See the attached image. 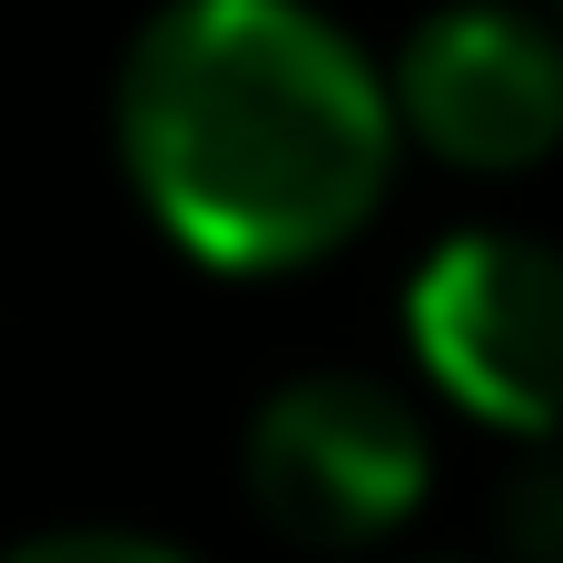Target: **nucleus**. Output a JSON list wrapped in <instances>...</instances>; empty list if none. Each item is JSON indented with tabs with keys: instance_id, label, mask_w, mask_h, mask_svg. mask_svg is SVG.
<instances>
[{
	"instance_id": "obj_1",
	"label": "nucleus",
	"mask_w": 563,
	"mask_h": 563,
	"mask_svg": "<svg viewBox=\"0 0 563 563\" xmlns=\"http://www.w3.org/2000/svg\"><path fill=\"white\" fill-rule=\"evenodd\" d=\"M119 168L218 277L336 257L396 178L386 69L307 0H158L119 59Z\"/></svg>"
},
{
	"instance_id": "obj_2",
	"label": "nucleus",
	"mask_w": 563,
	"mask_h": 563,
	"mask_svg": "<svg viewBox=\"0 0 563 563\" xmlns=\"http://www.w3.org/2000/svg\"><path fill=\"white\" fill-rule=\"evenodd\" d=\"M416 366L495 435L563 445V247L465 228L406 277Z\"/></svg>"
},
{
	"instance_id": "obj_3",
	"label": "nucleus",
	"mask_w": 563,
	"mask_h": 563,
	"mask_svg": "<svg viewBox=\"0 0 563 563\" xmlns=\"http://www.w3.org/2000/svg\"><path fill=\"white\" fill-rule=\"evenodd\" d=\"M435 445L376 376H287L247 416V505L307 554H366L426 505Z\"/></svg>"
},
{
	"instance_id": "obj_4",
	"label": "nucleus",
	"mask_w": 563,
	"mask_h": 563,
	"mask_svg": "<svg viewBox=\"0 0 563 563\" xmlns=\"http://www.w3.org/2000/svg\"><path fill=\"white\" fill-rule=\"evenodd\" d=\"M396 129L445 168H534L563 148V20L515 0L426 10L386 69Z\"/></svg>"
},
{
	"instance_id": "obj_5",
	"label": "nucleus",
	"mask_w": 563,
	"mask_h": 563,
	"mask_svg": "<svg viewBox=\"0 0 563 563\" xmlns=\"http://www.w3.org/2000/svg\"><path fill=\"white\" fill-rule=\"evenodd\" d=\"M495 544L515 563H563V445H534L495 485Z\"/></svg>"
},
{
	"instance_id": "obj_6",
	"label": "nucleus",
	"mask_w": 563,
	"mask_h": 563,
	"mask_svg": "<svg viewBox=\"0 0 563 563\" xmlns=\"http://www.w3.org/2000/svg\"><path fill=\"white\" fill-rule=\"evenodd\" d=\"M0 563H188L178 544H158V534H119V525H69V534H30V544H10Z\"/></svg>"
},
{
	"instance_id": "obj_7",
	"label": "nucleus",
	"mask_w": 563,
	"mask_h": 563,
	"mask_svg": "<svg viewBox=\"0 0 563 563\" xmlns=\"http://www.w3.org/2000/svg\"><path fill=\"white\" fill-rule=\"evenodd\" d=\"M435 563H445V554H435Z\"/></svg>"
},
{
	"instance_id": "obj_8",
	"label": "nucleus",
	"mask_w": 563,
	"mask_h": 563,
	"mask_svg": "<svg viewBox=\"0 0 563 563\" xmlns=\"http://www.w3.org/2000/svg\"><path fill=\"white\" fill-rule=\"evenodd\" d=\"M554 10H563V0H554Z\"/></svg>"
}]
</instances>
